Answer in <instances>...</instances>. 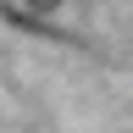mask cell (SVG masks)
Listing matches in <instances>:
<instances>
[{
    "mask_svg": "<svg viewBox=\"0 0 133 133\" xmlns=\"http://www.w3.org/2000/svg\"><path fill=\"white\" fill-rule=\"evenodd\" d=\"M28 6H33V11H56L61 0H28Z\"/></svg>",
    "mask_w": 133,
    "mask_h": 133,
    "instance_id": "obj_1",
    "label": "cell"
}]
</instances>
